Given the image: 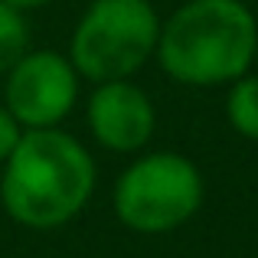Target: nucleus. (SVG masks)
Listing matches in <instances>:
<instances>
[{
	"label": "nucleus",
	"mask_w": 258,
	"mask_h": 258,
	"mask_svg": "<svg viewBox=\"0 0 258 258\" xmlns=\"http://www.w3.org/2000/svg\"><path fill=\"white\" fill-rule=\"evenodd\" d=\"M0 167L4 213L33 232L62 229L95 193V157L62 127L23 131Z\"/></svg>",
	"instance_id": "nucleus-1"
},
{
	"label": "nucleus",
	"mask_w": 258,
	"mask_h": 258,
	"mask_svg": "<svg viewBox=\"0 0 258 258\" xmlns=\"http://www.w3.org/2000/svg\"><path fill=\"white\" fill-rule=\"evenodd\" d=\"M157 62L186 88L232 85L258 56V17L245 0H186L160 20Z\"/></svg>",
	"instance_id": "nucleus-2"
},
{
	"label": "nucleus",
	"mask_w": 258,
	"mask_h": 258,
	"mask_svg": "<svg viewBox=\"0 0 258 258\" xmlns=\"http://www.w3.org/2000/svg\"><path fill=\"white\" fill-rule=\"evenodd\" d=\"M206 183L200 167L176 151H151L114 180L111 206L124 229L138 235H167L186 226L203 206Z\"/></svg>",
	"instance_id": "nucleus-3"
},
{
	"label": "nucleus",
	"mask_w": 258,
	"mask_h": 258,
	"mask_svg": "<svg viewBox=\"0 0 258 258\" xmlns=\"http://www.w3.org/2000/svg\"><path fill=\"white\" fill-rule=\"evenodd\" d=\"M160 17L151 0H92L69 39V59L88 82L141 72L157 52Z\"/></svg>",
	"instance_id": "nucleus-4"
},
{
	"label": "nucleus",
	"mask_w": 258,
	"mask_h": 258,
	"mask_svg": "<svg viewBox=\"0 0 258 258\" xmlns=\"http://www.w3.org/2000/svg\"><path fill=\"white\" fill-rule=\"evenodd\" d=\"M79 82L82 76L76 72L69 56L52 49H30L7 72L4 105L23 131L59 127L76 108Z\"/></svg>",
	"instance_id": "nucleus-5"
},
{
	"label": "nucleus",
	"mask_w": 258,
	"mask_h": 258,
	"mask_svg": "<svg viewBox=\"0 0 258 258\" xmlns=\"http://www.w3.org/2000/svg\"><path fill=\"white\" fill-rule=\"evenodd\" d=\"M88 131L111 154H138L157 131V108L151 95L131 79L98 82L88 95Z\"/></svg>",
	"instance_id": "nucleus-6"
},
{
	"label": "nucleus",
	"mask_w": 258,
	"mask_h": 258,
	"mask_svg": "<svg viewBox=\"0 0 258 258\" xmlns=\"http://www.w3.org/2000/svg\"><path fill=\"white\" fill-rule=\"evenodd\" d=\"M226 121L245 141H258V76H242L229 85Z\"/></svg>",
	"instance_id": "nucleus-7"
},
{
	"label": "nucleus",
	"mask_w": 258,
	"mask_h": 258,
	"mask_svg": "<svg viewBox=\"0 0 258 258\" xmlns=\"http://www.w3.org/2000/svg\"><path fill=\"white\" fill-rule=\"evenodd\" d=\"M30 52V23L26 13L0 0V76L13 69L20 59Z\"/></svg>",
	"instance_id": "nucleus-8"
},
{
	"label": "nucleus",
	"mask_w": 258,
	"mask_h": 258,
	"mask_svg": "<svg viewBox=\"0 0 258 258\" xmlns=\"http://www.w3.org/2000/svg\"><path fill=\"white\" fill-rule=\"evenodd\" d=\"M20 138H23L20 121L10 114V108H7V105H0V164L13 154V147H17Z\"/></svg>",
	"instance_id": "nucleus-9"
},
{
	"label": "nucleus",
	"mask_w": 258,
	"mask_h": 258,
	"mask_svg": "<svg viewBox=\"0 0 258 258\" xmlns=\"http://www.w3.org/2000/svg\"><path fill=\"white\" fill-rule=\"evenodd\" d=\"M10 7H17L20 13H30V10H43V7H49L52 0H7Z\"/></svg>",
	"instance_id": "nucleus-10"
}]
</instances>
